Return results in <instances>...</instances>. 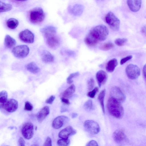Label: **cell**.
Masks as SVG:
<instances>
[{
	"label": "cell",
	"mask_w": 146,
	"mask_h": 146,
	"mask_svg": "<svg viewBox=\"0 0 146 146\" xmlns=\"http://www.w3.org/2000/svg\"><path fill=\"white\" fill-rule=\"evenodd\" d=\"M108 34L109 30L106 26L98 25L90 30L85 38V42L89 46H94L99 42L105 40Z\"/></svg>",
	"instance_id": "cell-1"
},
{
	"label": "cell",
	"mask_w": 146,
	"mask_h": 146,
	"mask_svg": "<svg viewBox=\"0 0 146 146\" xmlns=\"http://www.w3.org/2000/svg\"><path fill=\"white\" fill-rule=\"evenodd\" d=\"M41 33L46 39V44L50 48H57L60 44V40L56 35V29L52 26H48L43 28Z\"/></svg>",
	"instance_id": "cell-2"
},
{
	"label": "cell",
	"mask_w": 146,
	"mask_h": 146,
	"mask_svg": "<svg viewBox=\"0 0 146 146\" xmlns=\"http://www.w3.org/2000/svg\"><path fill=\"white\" fill-rule=\"evenodd\" d=\"M107 106L108 111L111 115L118 119L123 117V108L121 103L117 100L110 97L108 100Z\"/></svg>",
	"instance_id": "cell-3"
},
{
	"label": "cell",
	"mask_w": 146,
	"mask_h": 146,
	"mask_svg": "<svg viewBox=\"0 0 146 146\" xmlns=\"http://www.w3.org/2000/svg\"><path fill=\"white\" fill-rule=\"evenodd\" d=\"M44 17V13L42 9L40 7L35 8L29 12V20L33 23H40L43 21Z\"/></svg>",
	"instance_id": "cell-4"
},
{
	"label": "cell",
	"mask_w": 146,
	"mask_h": 146,
	"mask_svg": "<svg viewBox=\"0 0 146 146\" xmlns=\"http://www.w3.org/2000/svg\"><path fill=\"white\" fill-rule=\"evenodd\" d=\"M105 20L110 28L114 31H118L119 28L120 21L112 12L110 11L106 15Z\"/></svg>",
	"instance_id": "cell-5"
},
{
	"label": "cell",
	"mask_w": 146,
	"mask_h": 146,
	"mask_svg": "<svg viewBox=\"0 0 146 146\" xmlns=\"http://www.w3.org/2000/svg\"><path fill=\"white\" fill-rule=\"evenodd\" d=\"M29 49L28 46L25 45H20L14 47L12 52L16 58H22L26 57L28 54Z\"/></svg>",
	"instance_id": "cell-6"
},
{
	"label": "cell",
	"mask_w": 146,
	"mask_h": 146,
	"mask_svg": "<svg viewBox=\"0 0 146 146\" xmlns=\"http://www.w3.org/2000/svg\"><path fill=\"white\" fill-rule=\"evenodd\" d=\"M84 126L85 130L92 134H96L100 131V128L97 122L92 120L86 121L84 123Z\"/></svg>",
	"instance_id": "cell-7"
},
{
	"label": "cell",
	"mask_w": 146,
	"mask_h": 146,
	"mask_svg": "<svg viewBox=\"0 0 146 146\" xmlns=\"http://www.w3.org/2000/svg\"><path fill=\"white\" fill-rule=\"evenodd\" d=\"M125 72L127 77L131 80L137 79L141 73L140 68L136 65L132 64H129L126 67Z\"/></svg>",
	"instance_id": "cell-8"
},
{
	"label": "cell",
	"mask_w": 146,
	"mask_h": 146,
	"mask_svg": "<svg viewBox=\"0 0 146 146\" xmlns=\"http://www.w3.org/2000/svg\"><path fill=\"white\" fill-rule=\"evenodd\" d=\"M113 138L115 142L120 145L127 144L129 141L124 132L121 129L117 130L114 132Z\"/></svg>",
	"instance_id": "cell-9"
},
{
	"label": "cell",
	"mask_w": 146,
	"mask_h": 146,
	"mask_svg": "<svg viewBox=\"0 0 146 146\" xmlns=\"http://www.w3.org/2000/svg\"><path fill=\"white\" fill-rule=\"evenodd\" d=\"M21 133L25 139H31L34 134V126L32 123L28 122L24 123L22 127Z\"/></svg>",
	"instance_id": "cell-10"
},
{
	"label": "cell",
	"mask_w": 146,
	"mask_h": 146,
	"mask_svg": "<svg viewBox=\"0 0 146 146\" xmlns=\"http://www.w3.org/2000/svg\"><path fill=\"white\" fill-rule=\"evenodd\" d=\"M111 97L115 99L121 103L123 102L126 99V96L119 88L114 86L111 88L110 92Z\"/></svg>",
	"instance_id": "cell-11"
},
{
	"label": "cell",
	"mask_w": 146,
	"mask_h": 146,
	"mask_svg": "<svg viewBox=\"0 0 146 146\" xmlns=\"http://www.w3.org/2000/svg\"><path fill=\"white\" fill-rule=\"evenodd\" d=\"M19 37L21 40L26 43H32L34 41V34L27 29L21 31L19 34Z\"/></svg>",
	"instance_id": "cell-12"
},
{
	"label": "cell",
	"mask_w": 146,
	"mask_h": 146,
	"mask_svg": "<svg viewBox=\"0 0 146 146\" xmlns=\"http://www.w3.org/2000/svg\"><path fill=\"white\" fill-rule=\"evenodd\" d=\"M18 107L17 101L14 99L11 98L7 100L3 108L8 112L12 113L15 111Z\"/></svg>",
	"instance_id": "cell-13"
},
{
	"label": "cell",
	"mask_w": 146,
	"mask_h": 146,
	"mask_svg": "<svg viewBox=\"0 0 146 146\" xmlns=\"http://www.w3.org/2000/svg\"><path fill=\"white\" fill-rule=\"evenodd\" d=\"M69 120V118L64 115H60L56 117L53 120L52 126L55 129H58L62 127Z\"/></svg>",
	"instance_id": "cell-14"
},
{
	"label": "cell",
	"mask_w": 146,
	"mask_h": 146,
	"mask_svg": "<svg viewBox=\"0 0 146 146\" xmlns=\"http://www.w3.org/2000/svg\"><path fill=\"white\" fill-rule=\"evenodd\" d=\"M76 131L71 126H68L61 130L58 134L59 137L61 139H68L69 137L75 135Z\"/></svg>",
	"instance_id": "cell-15"
},
{
	"label": "cell",
	"mask_w": 146,
	"mask_h": 146,
	"mask_svg": "<svg viewBox=\"0 0 146 146\" xmlns=\"http://www.w3.org/2000/svg\"><path fill=\"white\" fill-rule=\"evenodd\" d=\"M96 77L99 86L100 87L106 82L108 78V75L104 71L100 70L97 72Z\"/></svg>",
	"instance_id": "cell-16"
},
{
	"label": "cell",
	"mask_w": 146,
	"mask_h": 146,
	"mask_svg": "<svg viewBox=\"0 0 146 146\" xmlns=\"http://www.w3.org/2000/svg\"><path fill=\"white\" fill-rule=\"evenodd\" d=\"M127 3L131 11L136 12L139 11L141 8V0H127Z\"/></svg>",
	"instance_id": "cell-17"
},
{
	"label": "cell",
	"mask_w": 146,
	"mask_h": 146,
	"mask_svg": "<svg viewBox=\"0 0 146 146\" xmlns=\"http://www.w3.org/2000/svg\"><path fill=\"white\" fill-rule=\"evenodd\" d=\"M50 113L49 108L48 106L42 108L36 115V118L38 122L41 123Z\"/></svg>",
	"instance_id": "cell-18"
},
{
	"label": "cell",
	"mask_w": 146,
	"mask_h": 146,
	"mask_svg": "<svg viewBox=\"0 0 146 146\" xmlns=\"http://www.w3.org/2000/svg\"><path fill=\"white\" fill-rule=\"evenodd\" d=\"M76 90L75 85L72 84L60 94L61 98L68 99L71 98Z\"/></svg>",
	"instance_id": "cell-19"
},
{
	"label": "cell",
	"mask_w": 146,
	"mask_h": 146,
	"mask_svg": "<svg viewBox=\"0 0 146 146\" xmlns=\"http://www.w3.org/2000/svg\"><path fill=\"white\" fill-rule=\"evenodd\" d=\"M42 61L45 63L53 62L54 61V56L48 51L44 50L41 54Z\"/></svg>",
	"instance_id": "cell-20"
},
{
	"label": "cell",
	"mask_w": 146,
	"mask_h": 146,
	"mask_svg": "<svg viewBox=\"0 0 146 146\" xmlns=\"http://www.w3.org/2000/svg\"><path fill=\"white\" fill-rule=\"evenodd\" d=\"M16 42L15 40L9 35H7L4 39V45L7 48H11L15 45Z\"/></svg>",
	"instance_id": "cell-21"
},
{
	"label": "cell",
	"mask_w": 146,
	"mask_h": 146,
	"mask_svg": "<svg viewBox=\"0 0 146 146\" xmlns=\"http://www.w3.org/2000/svg\"><path fill=\"white\" fill-rule=\"evenodd\" d=\"M117 64V60L115 58H113L110 60L107 63L106 67V70L108 72H112Z\"/></svg>",
	"instance_id": "cell-22"
},
{
	"label": "cell",
	"mask_w": 146,
	"mask_h": 146,
	"mask_svg": "<svg viewBox=\"0 0 146 146\" xmlns=\"http://www.w3.org/2000/svg\"><path fill=\"white\" fill-rule=\"evenodd\" d=\"M84 7L81 5L75 4L72 7L71 12L74 15L79 16L82 13Z\"/></svg>",
	"instance_id": "cell-23"
},
{
	"label": "cell",
	"mask_w": 146,
	"mask_h": 146,
	"mask_svg": "<svg viewBox=\"0 0 146 146\" xmlns=\"http://www.w3.org/2000/svg\"><path fill=\"white\" fill-rule=\"evenodd\" d=\"M26 69L34 74H36L40 71V69L36 64L33 62H30L25 66Z\"/></svg>",
	"instance_id": "cell-24"
},
{
	"label": "cell",
	"mask_w": 146,
	"mask_h": 146,
	"mask_svg": "<svg viewBox=\"0 0 146 146\" xmlns=\"http://www.w3.org/2000/svg\"><path fill=\"white\" fill-rule=\"evenodd\" d=\"M106 93L105 89L102 90L98 95V99L99 101L104 114L105 113V110L104 106V99Z\"/></svg>",
	"instance_id": "cell-25"
},
{
	"label": "cell",
	"mask_w": 146,
	"mask_h": 146,
	"mask_svg": "<svg viewBox=\"0 0 146 146\" xmlns=\"http://www.w3.org/2000/svg\"><path fill=\"white\" fill-rule=\"evenodd\" d=\"M18 21L14 18H11L8 19L6 23L7 27L11 29H16L19 25Z\"/></svg>",
	"instance_id": "cell-26"
},
{
	"label": "cell",
	"mask_w": 146,
	"mask_h": 146,
	"mask_svg": "<svg viewBox=\"0 0 146 146\" xmlns=\"http://www.w3.org/2000/svg\"><path fill=\"white\" fill-rule=\"evenodd\" d=\"M8 94L5 90L0 92V109L3 108V106L7 100Z\"/></svg>",
	"instance_id": "cell-27"
},
{
	"label": "cell",
	"mask_w": 146,
	"mask_h": 146,
	"mask_svg": "<svg viewBox=\"0 0 146 146\" xmlns=\"http://www.w3.org/2000/svg\"><path fill=\"white\" fill-rule=\"evenodd\" d=\"M13 6L10 4L0 1V13L6 12L11 10Z\"/></svg>",
	"instance_id": "cell-28"
},
{
	"label": "cell",
	"mask_w": 146,
	"mask_h": 146,
	"mask_svg": "<svg viewBox=\"0 0 146 146\" xmlns=\"http://www.w3.org/2000/svg\"><path fill=\"white\" fill-rule=\"evenodd\" d=\"M84 107L87 111H91L94 109L93 102L91 100H89L86 101L84 105Z\"/></svg>",
	"instance_id": "cell-29"
},
{
	"label": "cell",
	"mask_w": 146,
	"mask_h": 146,
	"mask_svg": "<svg viewBox=\"0 0 146 146\" xmlns=\"http://www.w3.org/2000/svg\"><path fill=\"white\" fill-rule=\"evenodd\" d=\"M70 143V140L68 139H62L58 140L57 145L60 146H68Z\"/></svg>",
	"instance_id": "cell-30"
},
{
	"label": "cell",
	"mask_w": 146,
	"mask_h": 146,
	"mask_svg": "<svg viewBox=\"0 0 146 146\" xmlns=\"http://www.w3.org/2000/svg\"><path fill=\"white\" fill-rule=\"evenodd\" d=\"M114 46L111 42H108L100 46V49L104 50H108L112 48Z\"/></svg>",
	"instance_id": "cell-31"
},
{
	"label": "cell",
	"mask_w": 146,
	"mask_h": 146,
	"mask_svg": "<svg viewBox=\"0 0 146 146\" xmlns=\"http://www.w3.org/2000/svg\"><path fill=\"white\" fill-rule=\"evenodd\" d=\"M79 75L80 74L78 72H76L70 74L67 78V83L69 84H72L73 82V78L78 77Z\"/></svg>",
	"instance_id": "cell-32"
},
{
	"label": "cell",
	"mask_w": 146,
	"mask_h": 146,
	"mask_svg": "<svg viewBox=\"0 0 146 146\" xmlns=\"http://www.w3.org/2000/svg\"><path fill=\"white\" fill-rule=\"evenodd\" d=\"M127 41V39L126 38H118L115 40V43L118 46H122Z\"/></svg>",
	"instance_id": "cell-33"
},
{
	"label": "cell",
	"mask_w": 146,
	"mask_h": 146,
	"mask_svg": "<svg viewBox=\"0 0 146 146\" xmlns=\"http://www.w3.org/2000/svg\"><path fill=\"white\" fill-rule=\"evenodd\" d=\"M98 91V87H96L92 91L88 92L87 94V96L90 98H94Z\"/></svg>",
	"instance_id": "cell-34"
},
{
	"label": "cell",
	"mask_w": 146,
	"mask_h": 146,
	"mask_svg": "<svg viewBox=\"0 0 146 146\" xmlns=\"http://www.w3.org/2000/svg\"><path fill=\"white\" fill-rule=\"evenodd\" d=\"M32 104L29 102L26 101L25 102L24 110L28 111H31L33 109Z\"/></svg>",
	"instance_id": "cell-35"
},
{
	"label": "cell",
	"mask_w": 146,
	"mask_h": 146,
	"mask_svg": "<svg viewBox=\"0 0 146 146\" xmlns=\"http://www.w3.org/2000/svg\"><path fill=\"white\" fill-rule=\"evenodd\" d=\"M95 85V81L94 79L91 78L88 81L87 87L88 90L90 91L93 89Z\"/></svg>",
	"instance_id": "cell-36"
},
{
	"label": "cell",
	"mask_w": 146,
	"mask_h": 146,
	"mask_svg": "<svg viewBox=\"0 0 146 146\" xmlns=\"http://www.w3.org/2000/svg\"><path fill=\"white\" fill-rule=\"evenodd\" d=\"M132 58V55H129L127 56L126 57L123 58L120 61V64L121 65H122L127 61L131 60Z\"/></svg>",
	"instance_id": "cell-37"
},
{
	"label": "cell",
	"mask_w": 146,
	"mask_h": 146,
	"mask_svg": "<svg viewBox=\"0 0 146 146\" xmlns=\"http://www.w3.org/2000/svg\"><path fill=\"white\" fill-rule=\"evenodd\" d=\"M52 141L51 138L48 137L43 144V146H51Z\"/></svg>",
	"instance_id": "cell-38"
},
{
	"label": "cell",
	"mask_w": 146,
	"mask_h": 146,
	"mask_svg": "<svg viewBox=\"0 0 146 146\" xmlns=\"http://www.w3.org/2000/svg\"><path fill=\"white\" fill-rule=\"evenodd\" d=\"M55 97L54 96L52 95L49 98L46 100L45 101L46 103L51 104L54 100Z\"/></svg>",
	"instance_id": "cell-39"
},
{
	"label": "cell",
	"mask_w": 146,
	"mask_h": 146,
	"mask_svg": "<svg viewBox=\"0 0 146 146\" xmlns=\"http://www.w3.org/2000/svg\"><path fill=\"white\" fill-rule=\"evenodd\" d=\"M98 145L97 142L94 140H92L88 142L86 145V146H98Z\"/></svg>",
	"instance_id": "cell-40"
},
{
	"label": "cell",
	"mask_w": 146,
	"mask_h": 146,
	"mask_svg": "<svg viewBox=\"0 0 146 146\" xmlns=\"http://www.w3.org/2000/svg\"><path fill=\"white\" fill-rule=\"evenodd\" d=\"M19 145L20 146H25V142L23 138L21 137L19 138Z\"/></svg>",
	"instance_id": "cell-41"
},
{
	"label": "cell",
	"mask_w": 146,
	"mask_h": 146,
	"mask_svg": "<svg viewBox=\"0 0 146 146\" xmlns=\"http://www.w3.org/2000/svg\"><path fill=\"white\" fill-rule=\"evenodd\" d=\"M61 102L64 104L68 105L70 104V102L68 99L60 98Z\"/></svg>",
	"instance_id": "cell-42"
},
{
	"label": "cell",
	"mask_w": 146,
	"mask_h": 146,
	"mask_svg": "<svg viewBox=\"0 0 146 146\" xmlns=\"http://www.w3.org/2000/svg\"><path fill=\"white\" fill-rule=\"evenodd\" d=\"M143 73L144 76L145 78H146V65L144 66L143 69Z\"/></svg>",
	"instance_id": "cell-43"
},
{
	"label": "cell",
	"mask_w": 146,
	"mask_h": 146,
	"mask_svg": "<svg viewBox=\"0 0 146 146\" xmlns=\"http://www.w3.org/2000/svg\"><path fill=\"white\" fill-rule=\"evenodd\" d=\"M141 32L144 34L145 35L146 34V27L145 26H143L142 28H141Z\"/></svg>",
	"instance_id": "cell-44"
},
{
	"label": "cell",
	"mask_w": 146,
	"mask_h": 146,
	"mask_svg": "<svg viewBox=\"0 0 146 146\" xmlns=\"http://www.w3.org/2000/svg\"><path fill=\"white\" fill-rule=\"evenodd\" d=\"M78 116V114L76 113H74L72 114V117L74 118Z\"/></svg>",
	"instance_id": "cell-45"
},
{
	"label": "cell",
	"mask_w": 146,
	"mask_h": 146,
	"mask_svg": "<svg viewBox=\"0 0 146 146\" xmlns=\"http://www.w3.org/2000/svg\"><path fill=\"white\" fill-rule=\"evenodd\" d=\"M15 0L17 1H19L23 2V1H27L28 0Z\"/></svg>",
	"instance_id": "cell-46"
},
{
	"label": "cell",
	"mask_w": 146,
	"mask_h": 146,
	"mask_svg": "<svg viewBox=\"0 0 146 146\" xmlns=\"http://www.w3.org/2000/svg\"></svg>",
	"instance_id": "cell-47"
}]
</instances>
